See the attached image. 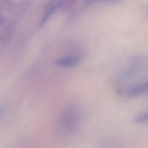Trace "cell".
<instances>
[{
    "label": "cell",
    "instance_id": "6da1fadb",
    "mask_svg": "<svg viewBox=\"0 0 148 148\" xmlns=\"http://www.w3.org/2000/svg\"><path fill=\"white\" fill-rule=\"evenodd\" d=\"M81 120V113L77 107L71 105L64 108L57 118V134L62 137L72 135L79 127Z\"/></svg>",
    "mask_w": 148,
    "mask_h": 148
},
{
    "label": "cell",
    "instance_id": "7a4b0ae2",
    "mask_svg": "<svg viewBox=\"0 0 148 148\" xmlns=\"http://www.w3.org/2000/svg\"><path fill=\"white\" fill-rule=\"evenodd\" d=\"M80 61V58L76 56H65L56 61V65L63 67H68L75 66Z\"/></svg>",
    "mask_w": 148,
    "mask_h": 148
},
{
    "label": "cell",
    "instance_id": "3957f363",
    "mask_svg": "<svg viewBox=\"0 0 148 148\" xmlns=\"http://www.w3.org/2000/svg\"><path fill=\"white\" fill-rule=\"evenodd\" d=\"M148 92V81L136 85L129 91L128 96L130 98H135L140 96Z\"/></svg>",
    "mask_w": 148,
    "mask_h": 148
},
{
    "label": "cell",
    "instance_id": "277c9868",
    "mask_svg": "<svg viewBox=\"0 0 148 148\" xmlns=\"http://www.w3.org/2000/svg\"><path fill=\"white\" fill-rule=\"evenodd\" d=\"M135 122L138 123H148V109L143 112L135 118Z\"/></svg>",
    "mask_w": 148,
    "mask_h": 148
},
{
    "label": "cell",
    "instance_id": "5b68a950",
    "mask_svg": "<svg viewBox=\"0 0 148 148\" xmlns=\"http://www.w3.org/2000/svg\"><path fill=\"white\" fill-rule=\"evenodd\" d=\"M3 108L2 107H0V116L2 114L3 111Z\"/></svg>",
    "mask_w": 148,
    "mask_h": 148
},
{
    "label": "cell",
    "instance_id": "8992f818",
    "mask_svg": "<svg viewBox=\"0 0 148 148\" xmlns=\"http://www.w3.org/2000/svg\"><path fill=\"white\" fill-rule=\"evenodd\" d=\"M1 22H2V21H1V19H0V24H1Z\"/></svg>",
    "mask_w": 148,
    "mask_h": 148
},
{
    "label": "cell",
    "instance_id": "52a82bcc",
    "mask_svg": "<svg viewBox=\"0 0 148 148\" xmlns=\"http://www.w3.org/2000/svg\"><path fill=\"white\" fill-rule=\"evenodd\" d=\"M147 13L148 14V7H147Z\"/></svg>",
    "mask_w": 148,
    "mask_h": 148
}]
</instances>
